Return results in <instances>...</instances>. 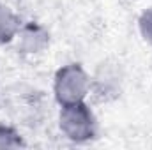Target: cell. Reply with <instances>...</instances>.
I'll return each instance as SVG.
<instances>
[{"label": "cell", "mask_w": 152, "mask_h": 150, "mask_svg": "<svg viewBox=\"0 0 152 150\" xmlns=\"http://www.w3.org/2000/svg\"><path fill=\"white\" fill-rule=\"evenodd\" d=\"M25 141L21 138V134L5 124H0V149H20L23 147Z\"/></svg>", "instance_id": "obj_6"}, {"label": "cell", "mask_w": 152, "mask_h": 150, "mask_svg": "<svg viewBox=\"0 0 152 150\" xmlns=\"http://www.w3.org/2000/svg\"><path fill=\"white\" fill-rule=\"evenodd\" d=\"M138 28H140V34L145 42H149L152 46V5L147 7L140 18H138Z\"/></svg>", "instance_id": "obj_7"}, {"label": "cell", "mask_w": 152, "mask_h": 150, "mask_svg": "<svg viewBox=\"0 0 152 150\" xmlns=\"http://www.w3.org/2000/svg\"><path fill=\"white\" fill-rule=\"evenodd\" d=\"M58 129L66 140L83 145L97 136V118L85 101L60 106Z\"/></svg>", "instance_id": "obj_1"}, {"label": "cell", "mask_w": 152, "mask_h": 150, "mask_svg": "<svg viewBox=\"0 0 152 150\" xmlns=\"http://www.w3.org/2000/svg\"><path fill=\"white\" fill-rule=\"evenodd\" d=\"M12 42L16 44L20 55H27V57L41 55L50 46V32L37 21H27L21 23Z\"/></svg>", "instance_id": "obj_3"}, {"label": "cell", "mask_w": 152, "mask_h": 150, "mask_svg": "<svg viewBox=\"0 0 152 150\" xmlns=\"http://www.w3.org/2000/svg\"><path fill=\"white\" fill-rule=\"evenodd\" d=\"M20 27H21V21L18 14L9 5L0 4V44L12 42Z\"/></svg>", "instance_id": "obj_5"}, {"label": "cell", "mask_w": 152, "mask_h": 150, "mask_svg": "<svg viewBox=\"0 0 152 150\" xmlns=\"http://www.w3.org/2000/svg\"><path fill=\"white\" fill-rule=\"evenodd\" d=\"M90 95V74L80 64L60 67L53 78V97L58 106L83 103Z\"/></svg>", "instance_id": "obj_2"}, {"label": "cell", "mask_w": 152, "mask_h": 150, "mask_svg": "<svg viewBox=\"0 0 152 150\" xmlns=\"http://www.w3.org/2000/svg\"><path fill=\"white\" fill-rule=\"evenodd\" d=\"M122 90V73L117 64H101L96 74L90 76V94L99 101H110L120 95Z\"/></svg>", "instance_id": "obj_4"}]
</instances>
